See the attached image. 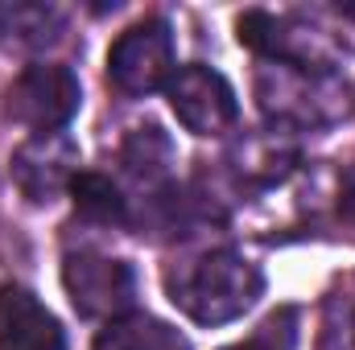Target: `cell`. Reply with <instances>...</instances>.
<instances>
[{
	"label": "cell",
	"instance_id": "obj_1",
	"mask_svg": "<svg viewBox=\"0 0 355 350\" xmlns=\"http://www.w3.org/2000/svg\"><path fill=\"white\" fill-rule=\"evenodd\" d=\"M166 293L198 326H223L244 317L265 293V272L232 248L166 268Z\"/></svg>",
	"mask_w": 355,
	"mask_h": 350
},
{
	"label": "cell",
	"instance_id": "obj_2",
	"mask_svg": "<svg viewBox=\"0 0 355 350\" xmlns=\"http://www.w3.org/2000/svg\"><path fill=\"white\" fill-rule=\"evenodd\" d=\"M257 103L265 111L268 128L297 136V132L327 128V124L343 120L352 107V91L335 75H310V71L265 62L257 71Z\"/></svg>",
	"mask_w": 355,
	"mask_h": 350
},
{
	"label": "cell",
	"instance_id": "obj_3",
	"mask_svg": "<svg viewBox=\"0 0 355 350\" xmlns=\"http://www.w3.org/2000/svg\"><path fill=\"white\" fill-rule=\"evenodd\" d=\"M236 37H240V46H248L265 62L293 66V71H310V75H335V66L347 54V46L339 37H331V29L314 25L302 12L248 8L236 21Z\"/></svg>",
	"mask_w": 355,
	"mask_h": 350
},
{
	"label": "cell",
	"instance_id": "obj_4",
	"mask_svg": "<svg viewBox=\"0 0 355 350\" xmlns=\"http://www.w3.org/2000/svg\"><path fill=\"white\" fill-rule=\"evenodd\" d=\"M79 103H83V87H79L75 71L62 62H33L4 91V116L12 124L29 128V136L62 132L75 120Z\"/></svg>",
	"mask_w": 355,
	"mask_h": 350
},
{
	"label": "cell",
	"instance_id": "obj_5",
	"mask_svg": "<svg viewBox=\"0 0 355 350\" xmlns=\"http://www.w3.org/2000/svg\"><path fill=\"white\" fill-rule=\"evenodd\" d=\"M174 33L162 17L124 29L107 50V79L128 99H145L174 79Z\"/></svg>",
	"mask_w": 355,
	"mask_h": 350
},
{
	"label": "cell",
	"instance_id": "obj_6",
	"mask_svg": "<svg viewBox=\"0 0 355 350\" xmlns=\"http://www.w3.org/2000/svg\"><path fill=\"white\" fill-rule=\"evenodd\" d=\"M62 288L83 317H124L137 297V272L124 260L71 252L62 264Z\"/></svg>",
	"mask_w": 355,
	"mask_h": 350
},
{
	"label": "cell",
	"instance_id": "obj_7",
	"mask_svg": "<svg viewBox=\"0 0 355 350\" xmlns=\"http://www.w3.org/2000/svg\"><path fill=\"white\" fill-rule=\"evenodd\" d=\"M166 95H170V107H174L178 124L186 132H194V136H223L236 124V116H240L232 83L219 71L202 66V62L178 66Z\"/></svg>",
	"mask_w": 355,
	"mask_h": 350
},
{
	"label": "cell",
	"instance_id": "obj_8",
	"mask_svg": "<svg viewBox=\"0 0 355 350\" xmlns=\"http://www.w3.org/2000/svg\"><path fill=\"white\" fill-rule=\"evenodd\" d=\"M12 181L17 190L33 202V206H50L79 174V145L67 132H50V136H29L17 153H12Z\"/></svg>",
	"mask_w": 355,
	"mask_h": 350
},
{
	"label": "cell",
	"instance_id": "obj_9",
	"mask_svg": "<svg viewBox=\"0 0 355 350\" xmlns=\"http://www.w3.org/2000/svg\"><path fill=\"white\" fill-rule=\"evenodd\" d=\"M0 350H67L58 317L21 284L0 288Z\"/></svg>",
	"mask_w": 355,
	"mask_h": 350
},
{
	"label": "cell",
	"instance_id": "obj_10",
	"mask_svg": "<svg viewBox=\"0 0 355 350\" xmlns=\"http://www.w3.org/2000/svg\"><path fill=\"white\" fill-rule=\"evenodd\" d=\"M302 161V149H297V136L293 132H281V128H257V132H244L232 153H227V165L240 185H277L293 174V165Z\"/></svg>",
	"mask_w": 355,
	"mask_h": 350
},
{
	"label": "cell",
	"instance_id": "obj_11",
	"mask_svg": "<svg viewBox=\"0 0 355 350\" xmlns=\"http://www.w3.org/2000/svg\"><path fill=\"white\" fill-rule=\"evenodd\" d=\"M67 33V12L46 0H0V50L42 54Z\"/></svg>",
	"mask_w": 355,
	"mask_h": 350
},
{
	"label": "cell",
	"instance_id": "obj_12",
	"mask_svg": "<svg viewBox=\"0 0 355 350\" xmlns=\"http://www.w3.org/2000/svg\"><path fill=\"white\" fill-rule=\"evenodd\" d=\"M120 165H124V174L137 177L141 185L162 190L166 177H170V165H174V145H170V136L157 124H141V128H132L124 136Z\"/></svg>",
	"mask_w": 355,
	"mask_h": 350
},
{
	"label": "cell",
	"instance_id": "obj_13",
	"mask_svg": "<svg viewBox=\"0 0 355 350\" xmlns=\"http://www.w3.org/2000/svg\"><path fill=\"white\" fill-rule=\"evenodd\" d=\"M95 350H190V342L170 322H157L149 313H124L99 330Z\"/></svg>",
	"mask_w": 355,
	"mask_h": 350
},
{
	"label": "cell",
	"instance_id": "obj_14",
	"mask_svg": "<svg viewBox=\"0 0 355 350\" xmlns=\"http://www.w3.org/2000/svg\"><path fill=\"white\" fill-rule=\"evenodd\" d=\"M71 194H75L79 219H87L95 227H124L132 219L128 214V198L120 194V185L112 177H103V174H75Z\"/></svg>",
	"mask_w": 355,
	"mask_h": 350
},
{
	"label": "cell",
	"instance_id": "obj_15",
	"mask_svg": "<svg viewBox=\"0 0 355 350\" xmlns=\"http://www.w3.org/2000/svg\"><path fill=\"white\" fill-rule=\"evenodd\" d=\"M293 317H297L293 309H281V313L268 317L248 342H236V347H223V350H293V334H297V330H293V326H297Z\"/></svg>",
	"mask_w": 355,
	"mask_h": 350
},
{
	"label": "cell",
	"instance_id": "obj_16",
	"mask_svg": "<svg viewBox=\"0 0 355 350\" xmlns=\"http://www.w3.org/2000/svg\"><path fill=\"white\" fill-rule=\"evenodd\" d=\"M339 214L347 227H355V165H347L339 177Z\"/></svg>",
	"mask_w": 355,
	"mask_h": 350
},
{
	"label": "cell",
	"instance_id": "obj_17",
	"mask_svg": "<svg viewBox=\"0 0 355 350\" xmlns=\"http://www.w3.org/2000/svg\"><path fill=\"white\" fill-rule=\"evenodd\" d=\"M335 12H339V17H347V21H355V0H339V4H335Z\"/></svg>",
	"mask_w": 355,
	"mask_h": 350
}]
</instances>
